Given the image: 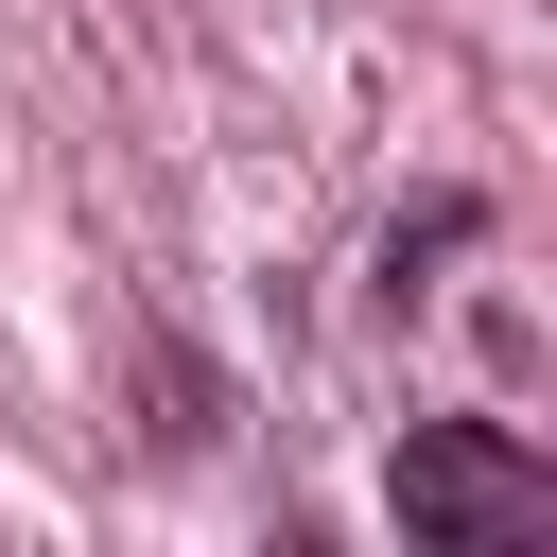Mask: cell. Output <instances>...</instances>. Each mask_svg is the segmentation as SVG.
<instances>
[{"label": "cell", "instance_id": "6da1fadb", "mask_svg": "<svg viewBox=\"0 0 557 557\" xmlns=\"http://www.w3.org/2000/svg\"><path fill=\"white\" fill-rule=\"evenodd\" d=\"M400 540L418 557H505V540H557V470L505 435V418H418L400 470H383Z\"/></svg>", "mask_w": 557, "mask_h": 557}]
</instances>
